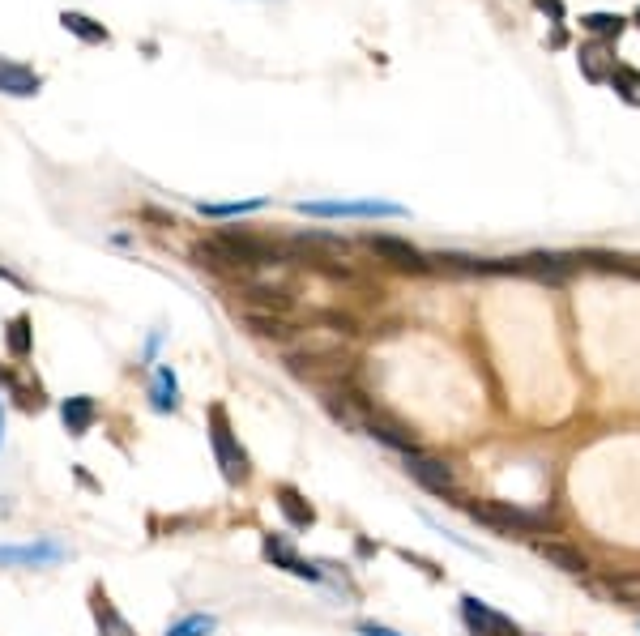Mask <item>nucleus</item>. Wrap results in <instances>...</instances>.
Returning <instances> with one entry per match:
<instances>
[{
  "mask_svg": "<svg viewBox=\"0 0 640 636\" xmlns=\"http://www.w3.org/2000/svg\"><path fill=\"white\" fill-rule=\"evenodd\" d=\"M470 521L487 526L491 534L500 538H530V534H547L555 530V517L551 513H534V508H517L508 500H478V504H466Z\"/></svg>",
  "mask_w": 640,
  "mask_h": 636,
  "instance_id": "nucleus-1",
  "label": "nucleus"
},
{
  "mask_svg": "<svg viewBox=\"0 0 640 636\" xmlns=\"http://www.w3.org/2000/svg\"><path fill=\"white\" fill-rule=\"evenodd\" d=\"M210 444H214V461L222 470V479H227L231 487H244L252 479V461L244 453V444H239L235 427H231V415L227 406H210Z\"/></svg>",
  "mask_w": 640,
  "mask_h": 636,
  "instance_id": "nucleus-2",
  "label": "nucleus"
},
{
  "mask_svg": "<svg viewBox=\"0 0 640 636\" xmlns=\"http://www.w3.org/2000/svg\"><path fill=\"white\" fill-rule=\"evenodd\" d=\"M406 474L414 483H419L423 491H431V496L440 500H457L461 487H457V470L448 466V461L440 457H427V453H406Z\"/></svg>",
  "mask_w": 640,
  "mask_h": 636,
  "instance_id": "nucleus-3",
  "label": "nucleus"
},
{
  "mask_svg": "<svg viewBox=\"0 0 640 636\" xmlns=\"http://www.w3.org/2000/svg\"><path fill=\"white\" fill-rule=\"evenodd\" d=\"M295 210L308 218H402L406 214L393 201H299Z\"/></svg>",
  "mask_w": 640,
  "mask_h": 636,
  "instance_id": "nucleus-4",
  "label": "nucleus"
},
{
  "mask_svg": "<svg viewBox=\"0 0 640 636\" xmlns=\"http://www.w3.org/2000/svg\"><path fill=\"white\" fill-rule=\"evenodd\" d=\"M367 252L380 261V265H389L397 269V274H427L431 261L423 257L419 248H414L410 240H397V235H367Z\"/></svg>",
  "mask_w": 640,
  "mask_h": 636,
  "instance_id": "nucleus-5",
  "label": "nucleus"
},
{
  "mask_svg": "<svg viewBox=\"0 0 640 636\" xmlns=\"http://www.w3.org/2000/svg\"><path fill=\"white\" fill-rule=\"evenodd\" d=\"M69 547L56 538H39V543H22V547H0V568H43V564H60Z\"/></svg>",
  "mask_w": 640,
  "mask_h": 636,
  "instance_id": "nucleus-6",
  "label": "nucleus"
},
{
  "mask_svg": "<svg viewBox=\"0 0 640 636\" xmlns=\"http://www.w3.org/2000/svg\"><path fill=\"white\" fill-rule=\"evenodd\" d=\"M461 619H466L470 636H521V628L512 624L508 615L491 611L487 602H478L474 594H466V598H461Z\"/></svg>",
  "mask_w": 640,
  "mask_h": 636,
  "instance_id": "nucleus-7",
  "label": "nucleus"
},
{
  "mask_svg": "<svg viewBox=\"0 0 640 636\" xmlns=\"http://www.w3.org/2000/svg\"><path fill=\"white\" fill-rule=\"evenodd\" d=\"M261 555L274 568H286L291 577H299V581H325V572H320V564H308L303 555L286 543L282 534H265V543H261Z\"/></svg>",
  "mask_w": 640,
  "mask_h": 636,
  "instance_id": "nucleus-8",
  "label": "nucleus"
},
{
  "mask_svg": "<svg viewBox=\"0 0 640 636\" xmlns=\"http://www.w3.org/2000/svg\"><path fill=\"white\" fill-rule=\"evenodd\" d=\"M538 555L551 568L568 572V577H585L589 572V555L581 547H572V543H559V538H538Z\"/></svg>",
  "mask_w": 640,
  "mask_h": 636,
  "instance_id": "nucleus-9",
  "label": "nucleus"
},
{
  "mask_svg": "<svg viewBox=\"0 0 640 636\" xmlns=\"http://www.w3.org/2000/svg\"><path fill=\"white\" fill-rule=\"evenodd\" d=\"M90 615H94V624H99V636H137L133 628H128V619L116 611V602H111V594L103 590V585L90 590Z\"/></svg>",
  "mask_w": 640,
  "mask_h": 636,
  "instance_id": "nucleus-10",
  "label": "nucleus"
},
{
  "mask_svg": "<svg viewBox=\"0 0 640 636\" xmlns=\"http://www.w3.org/2000/svg\"><path fill=\"white\" fill-rule=\"evenodd\" d=\"M576 65H581V73L589 77V82H611V73H615L611 43H602V39L581 43V47H576Z\"/></svg>",
  "mask_w": 640,
  "mask_h": 636,
  "instance_id": "nucleus-11",
  "label": "nucleus"
},
{
  "mask_svg": "<svg viewBox=\"0 0 640 636\" xmlns=\"http://www.w3.org/2000/svg\"><path fill=\"white\" fill-rule=\"evenodd\" d=\"M60 419H64V427H69V436H86L90 427H94V419H99V402L86 397V393L64 397V402H60Z\"/></svg>",
  "mask_w": 640,
  "mask_h": 636,
  "instance_id": "nucleus-12",
  "label": "nucleus"
},
{
  "mask_svg": "<svg viewBox=\"0 0 640 636\" xmlns=\"http://www.w3.org/2000/svg\"><path fill=\"white\" fill-rule=\"evenodd\" d=\"M244 325L252 338H265V342H291L299 333V325H291L278 312H244Z\"/></svg>",
  "mask_w": 640,
  "mask_h": 636,
  "instance_id": "nucleus-13",
  "label": "nucleus"
},
{
  "mask_svg": "<svg viewBox=\"0 0 640 636\" xmlns=\"http://www.w3.org/2000/svg\"><path fill=\"white\" fill-rule=\"evenodd\" d=\"M39 73H30L26 65H13V60H0V94H13V99H35L39 94Z\"/></svg>",
  "mask_w": 640,
  "mask_h": 636,
  "instance_id": "nucleus-14",
  "label": "nucleus"
},
{
  "mask_svg": "<svg viewBox=\"0 0 640 636\" xmlns=\"http://www.w3.org/2000/svg\"><path fill=\"white\" fill-rule=\"evenodd\" d=\"M0 385L9 389V397H13V402H18L22 410H43V402H47L39 380H26L22 372H13V368H0Z\"/></svg>",
  "mask_w": 640,
  "mask_h": 636,
  "instance_id": "nucleus-15",
  "label": "nucleus"
},
{
  "mask_svg": "<svg viewBox=\"0 0 640 636\" xmlns=\"http://www.w3.org/2000/svg\"><path fill=\"white\" fill-rule=\"evenodd\" d=\"M278 513L286 517L291 530H312L316 526V508L299 496L295 487H278Z\"/></svg>",
  "mask_w": 640,
  "mask_h": 636,
  "instance_id": "nucleus-16",
  "label": "nucleus"
},
{
  "mask_svg": "<svg viewBox=\"0 0 640 636\" xmlns=\"http://www.w3.org/2000/svg\"><path fill=\"white\" fill-rule=\"evenodd\" d=\"M150 406L171 415V410H180V380H175L171 368H158L154 372V385H150Z\"/></svg>",
  "mask_w": 640,
  "mask_h": 636,
  "instance_id": "nucleus-17",
  "label": "nucleus"
},
{
  "mask_svg": "<svg viewBox=\"0 0 640 636\" xmlns=\"http://www.w3.org/2000/svg\"><path fill=\"white\" fill-rule=\"evenodd\" d=\"M5 346H9V355L13 359H30V351H35V329H30V316H13L9 329H5Z\"/></svg>",
  "mask_w": 640,
  "mask_h": 636,
  "instance_id": "nucleus-18",
  "label": "nucleus"
},
{
  "mask_svg": "<svg viewBox=\"0 0 640 636\" xmlns=\"http://www.w3.org/2000/svg\"><path fill=\"white\" fill-rule=\"evenodd\" d=\"M602 590L623 607H640V572H611L602 577Z\"/></svg>",
  "mask_w": 640,
  "mask_h": 636,
  "instance_id": "nucleus-19",
  "label": "nucleus"
},
{
  "mask_svg": "<svg viewBox=\"0 0 640 636\" xmlns=\"http://www.w3.org/2000/svg\"><path fill=\"white\" fill-rule=\"evenodd\" d=\"M623 26H628V18H619V13H585V18H581V30H589V35L602 39V43L619 39Z\"/></svg>",
  "mask_w": 640,
  "mask_h": 636,
  "instance_id": "nucleus-20",
  "label": "nucleus"
},
{
  "mask_svg": "<svg viewBox=\"0 0 640 636\" xmlns=\"http://www.w3.org/2000/svg\"><path fill=\"white\" fill-rule=\"evenodd\" d=\"M60 26L69 30V35L86 39V43H107V30H103L99 22H90L86 13H73V9H64V13H60Z\"/></svg>",
  "mask_w": 640,
  "mask_h": 636,
  "instance_id": "nucleus-21",
  "label": "nucleus"
},
{
  "mask_svg": "<svg viewBox=\"0 0 640 636\" xmlns=\"http://www.w3.org/2000/svg\"><path fill=\"white\" fill-rule=\"evenodd\" d=\"M611 86H615V94L628 107H640V69H632V65H615V73H611Z\"/></svg>",
  "mask_w": 640,
  "mask_h": 636,
  "instance_id": "nucleus-22",
  "label": "nucleus"
},
{
  "mask_svg": "<svg viewBox=\"0 0 640 636\" xmlns=\"http://www.w3.org/2000/svg\"><path fill=\"white\" fill-rule=\"evenodd\" d=\"M214 628H218L214 615H184L180 624H171L163 636H210Z\"/></svg>",
  "mask_w": 640,
  "mask_h": 636,
  "instance_id": "nucleus-23",
  "label": "nucleus"
},
{
  "mask_svg": "<svg viewBox=\"0 0 640 636\" xmlns=\"http://www.w3.org/2000/svg\"><path fill=\"white\" fill-rule=\"evenodd\" d=\"M316 325H325V329H333L338 338H359V321L350 312H338V308H329V312H320L316 316Z\"/></svg>",
  "mask_w": 640,
  "mask_h": 636,
  "instance_id": "nucleus-24",
  "label": "nucleus"
},
{
  "mask_svg": "<svg viewBox=\"0 0 640 636\" xmlns=\"http://www.w3.org/2000/svg\"><path fill=\"white\" fill-rule=\"evenodd\" d=\"M261 197H252V201H227V205H201V214L205 218H244V214H256L261 210Z\"/></svg>",
  "mask_w": 640,
  "mask_h": 636,
  "instance_id": "nucleus-25",
  "label": "nucleus"
},
{
  "mask_svg": "<svg viewBox=\"0 0 640 636\" xmlns=\"http://www.w3.org/2000/svg\"><path fill=\"white\" fill-rule=\"evenodd\" d=\"M534 9H538V13H547L551 22H564V13H568V9H564V0H534Z\"/></svg>",
  "mask_w": 640,
  "mask_h": 636,
  "instance_id": "nucleus-26",
  "label": "nucleus"
},
{
  "mask_svg": "<svg viewBox=\"0 0 640 636\" xmlns=\"http://www.w3.org/2000/svg\"><path fill=\"white\" fill-rule=\"evenodd\" d=\"M355 632L359 636H402V632H393V628H384V624H359Z\"/></svg>",
  "mask_w": 640,
  "mask_h": 636,
  "instance_id": "nucleus-27",
  "label": "nucleus"
},
{
  "mask_svg": "<svg viewBox=\"0 0 640 636\" xmlns=\"http://www.w3.org/2000/svg\"><path fill=\"white\" fill-rule=\"evenodd\" d=\"M0 278H13V274H9V269H5V265H0ZM13 282H18V278H13Z\"/></svg>",
  "mask_w": 640,
  "mask_h": 636,
  "instance_id": "nucleus-28",
  "label": "nucleus"
},
{
  "mask_svg": "<svg viewBox=\"0 0 640 636\" xmlns=\"http://www.w3.org/2000/svg\"><path fill=\"white\" fill-rule=\"evenodd\" d=\"M0 436H5V410H0Z\"/></svg>",
  "mask_w": 640,
  "mask_h": 636,
  "instance_id": "nucleus-29",
  "label": "nucleus"
},
{
  "mask_svg": "<svg viewBox=\"0 0 640 636\" xmlns=\"http://www.w3.org/2000/svg\"><path fill=\"white\" fill-rule=\"evenodd\" d=\"M632 22H636V30H640V9H636V18H632Z\"/></svg>",
  "mask_w": 640,
  "mask_h": 636,
  "instance_id": "nucleus-30",
  "label": "nucleus"
}]
</instances>
